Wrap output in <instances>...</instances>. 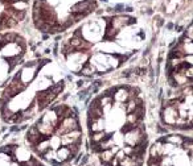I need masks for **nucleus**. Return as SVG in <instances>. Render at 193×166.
<instances>
[{
	"mask_svg": "<svg viewBox=\"0 0 193 166\" xmlns=\"http://www.w3.org/2000/svg\"><path fill=\"white\" fill-rule=\"evenodd\" d=\"M62 74L52 59L25 62L16 71L0 98L1 119L19 124L35 118L62 92Z\"/></svg>",
	"mask_w": 193,
	"mask_h": 166,
	"instance_id": "3",
	"label": "nucleus"
},
{
	"mask_svg": "<svg viewBox=\"0 0 193 166\" xmlns=\"http://www.w3.org/2000/svg\"><path fill=\"white\" fill-rule=\"evenodd\" d=\"M27 53V42L20 35L0 32V86L12 76Z\"/></svg>",
	"mask_w": 193,
	"mask_h": 166,
	"instance_id": "7",
	"label": "nucleus"
},
{
	"mask_svg": "<svg viewBox=\"0 0 193 166\" xmlns=\"http://www.w3.org/2000/svg\"><path fill=\"white\" fill-rule=\"evenodd\" d=\"M163 121L171 128L188 129L192 125V87L184 88L169 98L161 111Z\"/></svg>",
	"mask_w": 193,
	"mask_h": 166,
	"instance_id": "8",
	"label": "nucleus"
},
{
	"mask_svg": "<svg viewBox=\"0 0 193 166\" xmlns=\"http://www.w3.org/2000/svg\"><path fill=\"white\" fill-rule=\"evenodd\" d=\"M168 82L172 88L192 87V37L186 35L171 51L167 63Z\"/></svg>",
	"mask_w": 193,
	"mask_h": 166,
	"instance_id": "6",
	"label": "nucleus"
},
{
	"mask_svg": "<svg viewBox=\"0 0 193 166\" xmlns=\"http://www.w3.org/2000/svg\"><path fill=\"white\" fill-rule=\"evenodd\" d=\"M146 38L138 20L128 16L89 20L61 45L66 66L75 74L97 75L116 70L140 49Z\"/></svg>",
	"mask_w": 193,
	"mask_h": 166,
	"instance_id": "2",
	"label": "nucleus"
},
{
	"mask_svg": "<svg viewBox=\"0 0 193 166\" xmlns=\"http://www.w3.org/2000/svg\"><path fill=\"white\" fill-rule=\"evenodd\" d=\"M0 166H48L28 146L7 144L0 146Z\"/></svg>",
	"mask_w": 193,
	"mask_h": 166,
	"instance_id": "9",
	"label": "nucleus"
},
{
	"mask_svg": "<svg viewBox=\"0 0 193 166\" xmlns=\"http://www.w3.org/2000/svg\"><path fill=\"white\" fill-rule=\"evenodd\" d=\"M147 166H192V140L183 134H167L151 146Z\"/></svg>",
	"mask_w": 193,
	"mask_h": 166,
	"instance_id": "5",
	"label": "nucleus"
},
{
	"mask_svg": "<svg viewBox=\"0 0 193 166\" xmlns=\"http://www.w3.org/2000/svg\"><path fill=\"white\" fill-rule=\"evenodd\" d=\"M146 104L132 86H114L98 95L87 112L94 153L105 166H143L148 136Z\"/></svg>",
	"mask_w": 193,
	"mask_h": 166,
	"instance_id": "1",
	"label": "nucleus"
},
{
	"mask_svg": "<svg viewBox=\"0 0 193 166\" xmlns=\"http://www.w3.org/2000/svg\"><path fill=\"white\" fill-rule=\"evenodd\" d=\"M82 140L78 115L66 104L47 109L25 134L29 149L40 159L54 166L72 161L81 149Z\"/></svg>",
	"mask_w": 193,
	"mask_h": 166,
	"instance_id": "4",
	"label": "nucleus"
},
{
	"mask_svg": "<svg viewBox=\"0 0 193 166\" xmlns=\"http://www.w3.org/2000/svg\"><path fill=\"white\" fill-rule=\"evenodd\" d=\"M28 0H0V32L13 28L25 16Z\"/></svg>",
	"mask_w": 193,
	"mask_h": 166,
	"instance_id": "10",
	"label": "nucleus"
}]
</instances>
